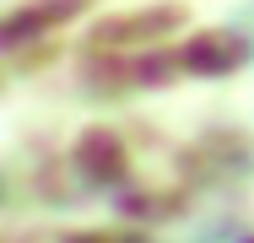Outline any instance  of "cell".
<instances>
[{"mask_svg":"<svg viewBox=\"0 0 254 243\" xmlns=\"http://www.w3.org/2000/svg\"><path fill=\"white\" fill-rule=\"evenodd\" d=\"M190 65H195V70H227V65H238V44H216V38H205V44L190 49Z\"/></svg>","mask_w":254,"mask_h":243,"instance_id":"obj_1","label":"cell"}]
</instances>
